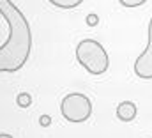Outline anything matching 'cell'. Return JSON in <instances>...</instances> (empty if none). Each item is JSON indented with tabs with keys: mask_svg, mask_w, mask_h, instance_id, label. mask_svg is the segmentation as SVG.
<instances>
[{
	"mask_svg": "<svg viewBox=\"0 0 152 138\" xmlns=\"http://www.w3.org/2000/svg\"><path fill=\"white\" fill-rule=\"evenodd\" d=\"M0 14L9 25V37L0 46V73H16L25 66L32 51L30 25L11 0H0Z\"/></svg>",
	"mask_w": 152,
	"mask_h": 138,
	"instance_id": "1",
	"label": "cell"
},
{
	"mask_svg": "<svg viewBox=\"0 0 152 138\" xmlns=\"http://www.w3.org/2000/svg\"><path fill=\"white\" fill-rule=\"evenodd\" d=\"M76 60L90 74H103L108 69V53L101 43L94 39H83L76 46Z\"/></svg>",
	"mask_w": 152,
	"mask_h": 138,
	"instance_id": "2",
	"label": "cell"
},
{
	"mask_svg": "<svg viewBox=\"0 0 152 138\" xmlns=\"http://www.w3.org/2000/svg\"><path fill=\"white\" fill-rule=\"evenodd\" d=\"M60 112H62V117L69 122H75V124L76 122H85L92 113V103L85 94L73 92L62 99Z\"/></svg>",
	"mask_w": 152,
	"mask_h": 138,
	"instance_id": "3",
	"label": "cell"
},
{
	"mask_svg": "<svg viewBox=\"0 0 152 138\" xmlns=\"http://www.w3.org/2000/svg\"><path fill=\"white\" fill-rule=\"evenodd\" d=\"M147 48L143 50V53L136 59L134 62V74L142 80H152V18L149 21V29H147Z\"/></svg>",
	"mask_w": 152,
	"mask_h": 138,
	"instance_id": "4",
	"label": "cell"
},
{
	"mask_svg": "<svg viewBox=\"0 0 152 138\" xmlns=\"http://www.w3.org/2000/svg\"><path fill=\"white\" fill-rule=\"evenodd\" d=\"M136 104L133 101H122V103L117 106V117L118 120L122 122H131L134 117H136Z\"/></svg>",
	"mask_w": 152,
	"mask_h": 138,
	"instance_id": "5",
	"label": "cell"
},
{
	"mask_svg": "<svg viewBox=\"0 0 152 138\" xmlns=\"http://www.w3.org/2000/svg\"><path fill=\"white\" fill-rule=\"evenodd\" d=\"M51 4L55 7H62V9H73L81 4V0H51Z\"/></svg>",
	"mask_w": 152,
	"mask_h": 138,
	"instance_id": "6",
	"label": "cell"
},
{
	"mask_svg": "<svg viewBox=\"0 0 152 138\" xmlns=\"http://www.w3.org/2000/svg\"><path fill=\"white\" fill-rule=\"evenodd\" d=\"M16 103H18L20 108H28V106L32 104V96L27 94V92H23V94H20V96L16 98Z\"/></svg>",
	"mask_w": 152,
	"mask_h": 138,
	"instance_id": "7",
	"label": "cell"
},
{
	"mask_svg": "<svg viewBox=\"0 0 152 138\" xmlns=\"http://www.w3.org/2000/svg\"><path fill=\"white\" fill-rule=\"evenodd\" d=\"M142 4H143V0H133V2L120 0V5H124V7H136V5H142Z\"/></svg>",
	"mask_w": 152,
	"mask_h": 138,
	"instance_id": "8",
	"label": "cell"
},
{
	"mask_svg": "<svg viewBox=\"0 0 152 138\" xmlns=\"http://www.w3.org/2000/svg\"><path fill=\"white\" fill-rule=\"evenodd\" d=\"M97 21H99L97 14H88V16H87V25H90V27H96V25H97Z\"/></svg>",
	"mask_w": 152,
	"mask_h": 138,
	"instance_id": "9",
	"label": "cell"
},
{
	"mask_svg": "<svg viewBox=\"0 0 152 138\" xmlns=\"http://www.w3.org/2000/svg\"><path fill=\"white\" fill-rule=\"evenodd\" d=\"M39 124H41L42 128H48V126L51 124V119H50V115H41V117H39Z\"/></svg>",
	"mask_w": 152,
	"mask_h": 138,
	"instance_id": "10",
	"label": "cell"
},
{
	"mask_svg": "<svg viewBox=\"0 0 152 138\" xmlns=\"http://www.w3.org/2000/svg\"><path fill=\"white\" fill-rule=\"evenodd\" d=\"M0 138H12L11 135H7V133H0Z\"/></svg>",
	"mask_w": 152,
	"mask_h": 138,
	"instance_id": "11",
	"label": "cell"
}]
</instances>
